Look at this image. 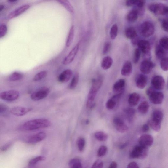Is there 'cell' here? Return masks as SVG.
<instances>
[{
    "mask_svg": "<svg viewBox=\"0 0 168 168\" xmlns=\"http://www.w3.org/2000/svg\"><path fill=\"white\" fill-rule=\"evenodd\" d=\"M51 124V122L48 119H36L26 122L20 127V129L24 131H33L48 127Z\"/></svg>",
    "mask_w": 168,
    "mask_h": 168,
    "instance_id": "1",
    "label": "cell"
},
{
    "mask_svg": "<svg viewBox=\"0 0 168 168\" xmlns=\"http://www.w3.org/2000/svg\"><path fill=\"white\" fill-rule=\"evenodd\" d=\"M163 118V114L159 110H156L153 113L152 118L148 122L152 129L156 132H159L161 129V122Z\"/></svg>",
    "mask_w": 168,
    "mask_h": 168,
    "instance_id": "2",
    "label": "cell"
},
{
    "mask_svg": "<svg viewBox=\"0 0 168 168\" xmlns=\"http://www.w3.org/2000/svg\"><path fill=\"white\" fill-rule=\"evenodd\" d=\"M146 93L152 103L154 105H160L162 103L164 98L162 92L156 91L152 87L148 88Z\"/></svg>",
    "mask_w": 168,
    "mask_h": 168,
    "instance_id": "3",
    "label": "cell"
},
{
    "mask_svg": "<svg viewBox=\"0 0 168 168\" xmlns=\"http://www.w3.org/2000/svg\"><path fill=\"white\" fill-rule=\"evenodd\" d=\"M148 148L143 147L140 145L135 146L130 153V156L134 159H143L147 157L148 154Z\"/></svg>",
    "mask_w": 168,
    "mask_h": 168,
    "instance_id": "4",
    "label": "cell"
},
{
    "mask_svg": "<svg viewBox=\"0 0 168 168\" xmlns=\"http://www.w3.org/2000/svg\"><path fill=\"white\" fill-rule=\"evenodd\" d=\"M140 33L145 38H148L154 34L155 27L151 21H146L143 23L140 26Z\"/></svg>",
    "mask_w": 168,
    "mask_h": 168,
    "instance_id": "5",
    "label": "cell"
},
{
    "mask_svg": "<svg viewBox=\"0 0 168 168\" xmlns=\"http://www.w3.org/2000/svg\"><path fill=\"white\" fill-rule=\"evenodd\" d=\"M167 6L161 3H153L150 4L148 9L151 13L157 15H165Z\"/></svg>",
    "mask_w": 168,
    "mask_h": 168,
    "instance_id": "6",
    "label": "cell"
},
{
    "mask_svg": "<svg viewBox=\"0 0 168 168\" xmlns=\"http://www.w3.org/2000/svg\"><path fill=\"white\" fill-rule=\"evenodd\" d=\"M50 92L49 88L47 87H42L32 93L31 95V98L35 101L40 100L47 97Z\"/></svg>",
    "mask_w": 168,
    "mask_h": 168,
    "instance_id": "7",
    "label": "cell"
},
{
    "mask_svg": "<svg viewBox=\"0 0 168 168\" xmlns=\"http://www.w3.org/2000/svg\"><path fill=\"white\" fill-rule=\"evenodd\" d=\"M19 92L15 90L3 92L0 94L1 99L8 101H13L16 100L19 98Z\"/></svg>",
    "mask_w": 168,
    "mask_h": 168,
    "instance_id": "8",
    "label": "cell"
},
{
    "mask_svg": "<svg viewBox=\"0 0 168 168\" xmlns=\"http://www.w3.org/2000/svg\"><path fill=\"white\" fill-rule=\"evenodd\" d=\"M152 87L157 90H163L165 86V81L162 76L159 75L155 76L151 79Z\"/></svg>",
    "mask_w": 168,
    "mask_h": 168,
    "instance_id": "9",
    "label": "cell"
},
{
    "mask_svg": "<svg viewBox=\"0 0 168 168\" xmlns=\"http://www.w3.org/2000/svg\"><path fill=\"white\" fill-rule=\"evenodd\" d=\"M153 137L148 134H143L140 137L139 139V145L146 148L150 147L153 144Z\"/></svg>",
    "mask_w": 168,
    "mask_h": 168,
    "instance_id": "10",
    "label": "cell"
},
{
    "mask_svg": "<svg viewBox=\"0 0 168 168\" xmlns=\"http://www.w3.org/2000/svg\"><path fill=\"white\" fill-rule=\"evenodd\" d=\"M80 42H79L73 48L63 60V64L64 65H67L71 63L77 54L79 50Z\"/></svg>",
    "mask_w": 168,
    "mask_h": 168,
    "instance_id": "11",
    "label": "cell"
},
{
    "mask_svg": "<svg viewBox=\"0 0 168 168\" xmlns=\"http://www.w3.org/2000/svg\"><path fill=\"white\" fill-rule=\"evenodd\" d=\"M113 123L116 129L119 132H126L129 129V127L123 120L120 118H114L113 120Z\"/></svg>",
    "mask_w": 168,
    "mask_h": 168,
    "instance_id": "12",
    "label": "cell"
},
{
    "mask_svg": "<svg viewBox=\"0 0 168 168\" xmlns=\"http://www.w3.org/2000/svg\"><path fill=\"white\" fill-rule=\"evenodd\" d=\"M155 67V64L149 60L143 61L140 67V71L144 74H148Z\"/></svg>",
    "mask_w": 168,
    "mask_h": 168,
    "instance_id": "13",
    "label": "cell"
},
{
    "mask_svg": "<svg viewBox=\"0 0 168 168\" xmlns=\"http://www.w3.org/2000/svg\"><path fill=\"white\" fill-rule=\"evenodd\" d=\"M30 7V6L28 4H25L21 6L11 12L8 15L7 17L8 19H13L24 13V12L28 10Z\"/></svg>",
    "mask_w": 168,
    "mask_h": 168,
    "instance_id": "14",
    "label": "cell"
},
{
    "mask_svg": "<svg viewBox=\"0 0 168 168\" xmlns=\"http://www.w3.org/2000/svg\"><path fill=\"white\" fill-rule=\"evenodd\" d=\"M32 109L23 107L16 106L12 108L10 111L11 114L17 116H22L32 111Z\"/></svg>",
    "mask_w": 168,
    "mask_h": 168,
    "instance_id": "15",
    "label": "cell"
},
{
    "mask_svg": "<svg viewBox=\"0 0 168 168\" xmlns=\"http://www.w3.org/2000/svg\"><path fill=\"white\" fill-rule=\"evenodd\" d=\"M46 137V134L44 132H40L31 136L27 140V142L30 144H35L42 141Z\"/></svg>",
    "mask_w": 168,
    "mask_h": 168,
    "instance_id": "16",
    "label": "cell"
},
{
    "mask_svg": "<svg viewBox=\"0 0 168 168\" xmlns=\"http://www.w3.org/2000/svg\"><path fill=\"white\" fill-rule=\"evenodd\" d=\"M138 48L143 53L148 54L151 49L150 44L148 41L145 40H140L137 44Z\"/></svg>",
    "mask_w": 168,
    "mask_h": 168,
    "instance_id": "17",
    "label": "cell"
},
{
    "mask_svg": "<svg viewBox=\"0 0 168 168\" xmlns=\"http://www.w3.org/2000/svg\"><path fill=\"white\" fill-rule=\"evenodd\" d=\"M73 71L71 69H66L60 75L58 78V81L61 83H66L71 79Z\"/></svg>",
    "mask_w": 168,
    "mask_h": 168,
    "instance_id": "18",
    "label": "cell"
},
{
    "mask_svg": "<svg viewBox=\"0 0 168 168\" xmlns=\"http://www.w3.org/2000/svg\"><path fill=\"white\" fill-rule=\"evenodd\" d=\"M126 85V81L124 79H120L116 81L113 86V90L116 94H122Z\"/></svg>",
    "mask_w": 168,
    "mask_h": 168,
    "instance_id": "19",
    "label": "cell"
},
{
    "mask_svg": "<svg viewBox=\"0 0 168 168\" xmlns=\"http://www.w3.org/2000/svg\"><path fill=\"white\" fill-rule=\"evenodd\" d=\"M148 81L147 76L144 74H140L136 79V86L139 89H144L148 84Z\"/></svg>",
    "mask_w": 168,
    "mask_h": 168,
    "instance_id": "20",
    "label": "cell"
},
{
    "mask_svg": "<svg viewBox=\"0 0 168 168\" xmlns=\"http://www.w3.org/2000/svg\"><path fill=\"white\" fill-rule=\"evenodd\" d=\"M132 71V63L129 61H127L124 64L121 70V74L122 76L127 77L131 74Z\"/></svg>",
    "mask_w": 168,
    "mask_h": 168,
    "instance_id": "21",
    "label": "cell"
},
{
    "mask_svg": "<svg viewBox=\"0 0 168 168\" xmlns=\"http://www.w3.org/2000/svg\"><path fill=\"white\" fill-rule=\"evenodd\" d=\"M140 100V95L137 93L134 92L131 94L128 99L129 105L132 106H135L138 105Z\"/></svg>",
    "mask_w": 168,
    "mask_h": 168,
    "instance_id": "22",
    "label": "cell"
},
{
    "mask_svg": "<svg viewBox=\"0 0 168 168\" xmlns=\"http://www.w3.org/2000/svg\"><path fill=\"white\" fill-rule=\"evenodd\" d=\"M156 56L159 59L161 60L167 57V51L162 47L160 44L157 45L155 48Z\"/></svg>",
    "mask_w": 168,
    "mask_h": 168,
    "instance_id": "23",
    "label": "cell"
},
{
    "mask_svg": "<svg viewBox=\"0 0 168 168\" xmlns=\"http://www.w3.org/2000/svg\"><path fill=\"white\" fill-rule=\"evenodd\" d=\"M113 62L112 58L110 56H106L103 58L101 62L102 68L105 70L111 68Z\"/></svg>",
    "mask_w": 168,
    "mask_h": 168,
    "instance_id": "24",
    "label": "cell"
},
{
    "mask_svg": "<svg viewBox=\"0 0 168 168\" xmlns=\"http://www.w3.org/2000/svg\"><path fill=\"white\" fill-rule=\"evenodd\" d=\"M150 107L149 103L144 101L140 104L138 107V110L140 114H145L148 112Z\"/></svg>",
    "mask_w": 168,
    "mask_h": 168,
    "instance_id": "25",
    "label": "cell"
},
{
    "mask_svg": "<svg viewBox=\"0 0 168 168\" xmlns=\"http://www.w3.org/2000/svg\"><path fill=\"white\" fill-rule=\"evenodd\" d=\"M75 35V27L72 25L69 30L68 38L66 41V45L67 47H69L72 44L74 39Z\"/></svg>",
    "mask_w": 168,
    "mask_h": 168,
    "instance_id": "26",
    "label": "cell"
},
{
    "mask_svg": "<svg viewBox=\"0 0 168 168\" xmlns=\"http://www.w3.org/2000/svg\"><path fill=\"white\" fill-rule=\"evenodd\" d=\"M57 1L62 4L64 7H65L69 13L71 14L74 13V9L69 1L67 0H59Z\"/></svg>",
    "mask_w": 168,
    "mask_h": 168,
    "instance_id": "27",
    "label": "cell"
},
{
    "mask_svg": "<svg viewBox=\"0 0 168 168\" xmlns=\"http://www.w3.org/2000/svg\"><path fill=\"white\" fill-rule=\"evenodd\" d=\"M125 35L129 39H133L137 36V32L135 28L130 27L128 28L125 31Z\"/></svg>",
    "mask_w": 168,
    "mask_h": 168,
    "instance_id": "28",
    "label": "cell"
},
{
    "mask_svg": "<svg viewBox=\"0 0 168 168\" xmlns=\"http://www.w3.org/2000/svg\"><path fill=\"white\" fill-rule=\"evenodd\" d=\"M139 16L138 12L134 9L128 13L127 16V19L130 22H134L138 19Z\"/></svg>",
    "mask_w": 168,
    "mask_h": 168,
    "instance_id": "29",
    "label": "cell"
},
{
    "mask_svg": "<svg viewBox=\"0 0 168 168\" xmlns=\"http://www.w3.org/2000/svg\"><path fill=\"white\" fill-rule=\"evenodd\" d=\"M94 136L95 138L100 142L105 141L108 138V134L102 131H98L95 132Z\"/></svg>",
    "mask_w": 168,
    "mask_h": 168,
    "instance_id": "30",
    "label": "cell"
},
{
    "mask_svg": "<svg viewBox=\"0 0 168 168\" xmlns=\"http://www.w3.org/2000/svg\"><path fill=\"white\" fill-rule=\"evenodd\" d=\"M68 164L70 168H82L81 161L78 158H74L70 160Z\"/></svg>",
    "mask_w": 168,
    "mask_h": 168,
    "instance_id": "31",
    "label": "cell"
},
{
    "mask_svg": "<svg viewBox=\"0 0 168 168\" xmlns=\"http://www.w3.org/2000/svg\"><path fill=\"white\" fill-rule=\"evenodd\" d=\"M103 80L100 79H94L92 81V83L91 87L99 91L103 84Z\"/></svg>",
    "mask_w": 168,
    "mask_h": 168,
    "instance_id": "32",
    "label": "cell"
},
{
    "mask_svg": "<svg viewBox=\"0 0 168 168\" xmlns=\"http://www.w3.org/2000/svg\"><path fill=\"white\" fill-rule=\"evenodd\" d=\"M79 76L78 73H76L73 77L69 85L70 89H73L77 87L79 81Z\"/></svg>",
    "mask_w": 168,
    "mask_h": 168,
    "instance_id": "33",
    "label": "cell"
},
{
    "mask_svg": "<svg viewBox=\"0 0 168 168\" xmlns=\"http://www.w3.org/2000/svg\"><path fill=\"white\" fill-rule=\"evenodd\" d=\"M125 112L127 118L130 121L133 120L136 114L135 110L131 108H128L125 109Z\"/></svg>",
    "mask_w": 168,
    "mask_h": 168,
    "instance_id": "34",
    "label": "cell"
},
{
    "mask_svg": "<svg viewBox=\"0 0 168 168\" xmlns=\"http://www.w3.org/2000/svg\"><path fill=\"white\" fill-rule=\"evenodd\" d=\"M23 77V75L22 73L15 72L12 74L9 77V79L11 81H16L20 80Z\"/></svg>",
    "mask_w": 168,
    "mask_h": 168,
    "instance_id": "35",
    "label": "cell"
},
{
    "mask_svg": "<svg viewBox=\"0 0 168 168\" xmlns=\"http://www.w3.org/2000/svg\"><path fill=\"white\" fill-rule=\"evenodd\" d=\"M118 27L116 24L113 25L110 31V37L112 40L115 39L116 38L118 33Z\"/></svg>",
    "mask_w": 168,
    "mask_h": 168,
    "instance_id": "36",
    "label": "cell"
},
{
    "mask_svg": "<svg viewBox=\"0 0 168 168\" xmlns=\"http://www.w3.org/2000/svg\"><path fill=\"white\" fill-rule=\"evenodd\" d=\"M116 100L112 97V98L108 100L106 103V108L108 110L113 109L116 105Z\"/></svg>",
    "mask_w": 168,
    "mask_h": 168,
    "instance_id": "37",
    "label": "cell"
},
{
    "mask_svg": "<svg viewBox=\"0 0 168 168\" xmlns=\"http://www.w3.org/2000/svg\"><path fill=\"white\" fill-rule=\"evenodd\" d=\"M47 74V72L46 71L40 72L35 75L33 78V80L35 81H40L46 77Z\"/></svg>",
    "mask_w": 168,
    "mask_h": 168,
    "instance_id": "38",
    "label": "cell"
},
{
    "mask_svg": "<svg viewBox=\"0 0 168 168\" xmlns=\"http://www.w3.org/2000/svg\"><path fill=\"white\" fill-rule=\"evenodd\" d=\"M77 145L79 151L82 152L84 151L85 145V140L83 137H80L77 141Z\"/></svg>",
    "mask_w": 168,
    "mask_h": 168,
    "instance_id": "39",
    "label": "cell"
},
{
    "mask_svg": "<svg viewBox=\"0 0 168 168\" xmlns=\"http://www.w3.org/2000/svg\"><path fill=\"white\" fill-rule=\"evenodd\" d=\"M159 44L165 50L168 51V37L162 38L159 41Z\"/></svg>",
    "mask_w": 168,
    "mask_h": 168,
    "instance_id": "40",
    "label": "cell"
},
{
    "mask_svg": "<svg viewBox=\"0 0 168 168\" xmlns=\"http://www.w3.org/2000/svg\"><path fill=\"white\" fill-rule=\"evenodd\" d=\"M46 159V158L44 156H39L33 158L29 162L28 164L29 166L34 165L39 161H45Z\"/></svg>",
    "mask_w": 168,
    "mask_h": 168,
    "instance_id": "41",
    "label": "cell"
},
{
    "mask_svg": "<svg viewBox=\"0 0 168 168\" xmlns=\"http://www.w3.org/2000/svg\"><path fill=\"white\" fill-rule=\"evenodd\" d=\"M9 109L7 106L1 104L0 105V114L3 116H7L9 114Z\"/></svg>",
    "mask_w": 168,
    "mask_h": 168,
    "instance_id": "42",
    "label": "cell"
},
{
    "mask_svg": "<svg viewBox=\"0 0 168 168\" xmlns=\"http://www.w3.org/2000/svg\"><path fill=\"white\" fill-rule=\"evenodd\" d=\"M161 68L164 71L168 70V57H166L161 59L160 62Z\"/></svg>",
    "mask_w": 168,
    "mask_h": 168,
    "instance_id": "43",
    "label": "cell"
},
{
    "mask_svg": "<svg viewBox=\"0 0 168 168\" xmlns=\"http://www.w3.org/2000/svg\"><path fill=\"white\" fill-rule=\"evenodd\" d=\"M108 151V148L105 145L100 146L97 153V155L99 157H102L106 154Z\"/></svg>",
    "mask_w": 168,
    "mask_h": 168,
    "instance_id": "44",
    "label": "cell"
},
{
    "mask_svg": "<svg viewBox=\"0 0 168 168\" xmlns=\"http://www.w3.org/2000/svg\"><path fill=\"white\" fill-rule=\"evenodd\" d=\"M140 57V51L139 48H136L134 51L133 62L134 63H138Z\"/></svg>",
    "mask_w": 168,
    "mask_h": 168,
    "instance_id": "45",
    "label": "cell"
},
{
    "mask_svg": "<svg viewBox=\"0 0 168 168\" xmlns=\"http://www.w3.org/2000/svg\"><path fill=\"white\" fill-rule=\"evenodd\" d=\"M111 44L109 41H106L103 45V54L105 55L108 53L111 48Z\"/></svg>",
    "mask_w": 168,
    "mask_h": 168,
    "instance_id": "46",
    "label": "cell"
},
{
    "mask_svg": "<svg viewBox=\"0 0 168 168\" xmlns=\"http://www.w3.org/2000/svg\"><path fill=\"white\" fill-rule=\"evenodd\" d=\"M7 26L5 24H2L0 26V38H1L4 37L7 34Z\"/></svg>",
    "mask_w": 168,
    "mask_h": 168,
    "instance_id": "47",
    "label": "cell"
},
{
    "mask_svg": "<svg viewBox=\"0 0 168 168\" xmlns=\"http://www.w3.org/2000/svg\"><path fill=\"white\" fill-rule=\"evenodd\" d=\"M103 161L100 160H97L95 162L91 168H103Z\"/></svg>",
    "mask_w": 168,
    "mask_h": 168,
    "instance_id": "48",
    "label": "cell"
},
{
    "mask_svg": "<svg viewBox=\"0 0 168 168\" xmlns=\"http://www.w3.org/2000/svg\"><path fill=\"white\" fill-rule=\"evenodd\" d=\"M162 28L167 32H168V18L164 19L161 22Z\"/></svg>",
    "mask_w": 168,
    "mask_h": 168,
    "instance_id": "49",
    "label": "cell"
},
{
    "mask_svg": "<svg viewBox=\"0 0 168 168\" xmlns=\"http://www.w3.org/2000/svg\"><path fill=\"white\" fill-rule=\"evenodd\" d=\"M145 1L143 0H135V5L136 7L140 8H143L145 4Z\"/></svg>",
    "mask_w": 168,
    "mask_h": 168,
    "instance_id": "50",
    "label": "cell"
},
{
    "mask_svg": "<svg viewBox=\"0 0 168 168\" xmlns=\"http://www.w3.org/2000/svg\"><path fill=\"white\" fill-rule=\"evenodd\" d=\"M127 168H139V165L136 162L133 161L128 165Z\"/></svg>",
    "mask_w": 168,
    "mask_h": 168,
    "instance_id": "51",
    "label": "cell"
},
{
    "mask_svg": "<svg viewBox=\"0 0 168 168\" xmlns=\"http://www.w3.org/2000/svg\"><path fill=\"white\" fill-rule=\"evenodd\" d=\"M149 125L148 124H145L143 125L142 127V130L143 132H148L149 130Z\"/></svg>",
    "mask_w": 168,
    "mask_h": 168,
    "instance_id": "52",
    "label": "cell"
},
{
    "mask_svg": "<svg viewBox=\"0 0 168 168\" xmlns=\"http://www.w3.org/2000/svg\"><path fill=\"white\" fill-rule=\"evenodd\" d=\"M135 0H127L126 1V4L128 7H132L135 5Z\"/></svg>",
    "mask_w": 168,
    "mask_h": 168,
    "instance_id": "53",
    "label": "cell"
},
{
    "mask_svg": "<svg viewBox=\"0 0 168 168\" xmlns=\"http://www.w3.org/2000/svg\"><path fill=\"white\" fill-rule=\"evenodd\" d=\"M11 145V143H9L3 146L1 149L2 151H5L7 150V149L9 148Z\"/></svg>",
    "mask_w": 168,
    "mask_h": 168,
    "instance_id": "54",
    "label": "cell"
},
{
    "mask_svg": "<svg viewBox=\"0 0 168 168\" xmlns=\"http://www.w3.org/2000/svg\"><path fill=\"white\" fill-rule=\"evenodd\" d=\"M117 164L115 161H112L108 168H117Z\"/></svg>",
    "mask_w": 168,
    "mask_h": 168,
    "instance_id": "55",
    "label": "cell"
},
{
    "mask_svg": "<svg viewBox=\"0 0 168 168\" xmlns=\"http://www.w3.org/2000/svg\"><path fill=\"white\" fill-rule=\"evenodd\" d=\"M128 144H129L128 142L124 143H123V144L121 145L120 146H119V148H120L121 149H124L125 148H126L127 147V146L128 145Z\"/></svg>",
    "mask_w": 168,
    "mask_h": 168,
    "instance_id": "56",
    "label": "cell"
},
{
    "mask_svg": "<svg viewBox=\"0 0 168 168\" xmlns=\"http://www.w3.org/2000/svg\"><path fill=\"white\" fill-rule=\"evenodd\" d=\"M4 5L2 4L0 5V12H1L3 10H4Z\"/></svg>",
    "mask_w": 168,
    "mask_h": 168,
    "instance_id": "57",
    "label": "cell"
},
{
    "mask_svg": "<svg viewBox=\"0 0 168 168\" xmlns=\"http://www.w3.org/2000/svg\"><path fill=\"white\" fill-rule=\"evenodd\" d=\"M165 15H168V7L167 6L166 9Z\"/></svg>",
    "mask_w": 168,
    "mask_h": 168,
    "instance_id": "58",
    "label": "cell"
},
{
    "mask_svg": "<svg viewBox=\"0 0 168 168\" xmlns=\"http://www.w3.org/2000/svg\"><path fill=\"white\" fill-rule=\"evenodd\" d=\"M16 1H16V0H9V1H8V2L12 3L14 2H16Z\"/></svg>",
    "mask_w": 168,
    "mask_h": 168,
    "instance_id": "59",
    "label": "cell"
},
{
    "mask_svg": "<svg viewBox=\"0 0 168 168\" xmlns=\"http://www.w3.org/2000/svg\"></svg>",
    "mask_w": 168,
    "mask_h": 168,
    "instance_id": "60",
    "label": "cell"
},
{
    "mask_svg": "<svg viewBox=\"0 0 168 168\" xmlns=\"http://www.w3.org/2000/svg\"></svg>",
    "mask_w": 168,
    "mask_h": 168,
    "instance_id": "61",
    "label": "cell"
}]
</instances>
